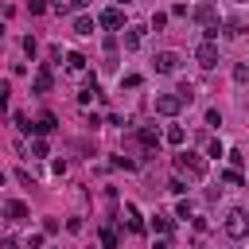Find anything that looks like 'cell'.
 I'll list each match as a JSON object with an SVG mask.
<instances>
[{"label":"cell","mask_w":249,"mask_h":249,"mask_svg":"<svg viewBox=\"0 0 249 249\" xmlns=\"http://www.w3.org/2000/svg\"><path fill=\"white\" fill-rule=\"evenodd\" d=\"M175 167H179V171H187L191 179H202V175H206V160H202V156H195V152H179V156H175Z\"/></svg>","instance_id":"1"},{"label":"cell","mask_w":249,"mask_h":249,"mask_svg":"<svg viewBox=\"0 0 249 249\" xmlns=\"http://www.w3.org/2000/svg\"><path fill=\"white\" fill-rule=\"evenodd\" d=\"M195 62H198L202 70H214V66H218V47H214L210 39H202V43L195 47Z\"/></svg>","instance_id":"2"},{"label":"cell","mask_w":249,"mask_h":249,"mask_svg":"<svg viewBox=\"0 0 249 249\" xmlns=\"http://www.w3.org/2000/svg\"><path fill=\"white\" fill-rule=\"evenodd\" d=\"M226 233L230 237H245L249 233V214L245 210H230L226 214Z\"/></svg>","instance_id":"3"},{"label":"cell","mask_w":249,"mask_h":249,"mask_svg":"<svg viewBox=\"0 0 249 249\" xmlns=\"http://www.w3.org/2000/svg\"><path fill=\"white\" fill-rule=\"evenodd\" d=\"M183 105H187V101L179 97V89H175V93H160V97H156V113H163V117H175Z\"/></svg>","instance_id":"4"},{"label":"cell","mask_w":249,"mask_h":249,"mask_svg":"<svg viewBox=\"0 0 249 249\" xmlns=\"http://www.w3.org/2000/svg\"><path fill=\"white\" fill-rule=\"evenodd\" d=\"M152 62H156V74H175L179 70V54L175 51H160Z\"/></svg>","instance_id":"5"},{"label":"cell","mask_w":249,"mask_h":249,"mask_svg":"<svg viewBox=\"0 0 249 249\" xmlns=\"http://www.w3.org/2000/svg\"><path fill=\"white\" fill-rule=\"evenodd\" d=\"M97 23H101V27H109V31H117V27L124 23V12H121V8H105V12L97 16Z\"/></svg>","instance_id":"6"},{"label":"cell","mask_w":249,"mask_h":249,"mask_svg":"<svg viewBox=\"0 0 249 249\" xmlns=\"http://www.w3.org/2000/svg\"><path fill=\"white\" fill-rule=\"evenodd\" d=\"M195 19H198L202 27H214V19H218V8H214V4H198V8H195Z\"/></svg>","instance_id":"7"},{"label":"cell","mask_w":249,"mask_h":249,"mask_svg":"<svg viewBox=\"0 0 249 249\" xmlns=\"http://www.w3.org/2000/svg\"><path fill=\"white\" fill-rule=\"evenodd\" d=\"M136 140H140L144 148H160V132H156V128H148V124L136 132Z\"/></svg>","instance_id":"8"},{"label":"cell","mask_w":249,"mask_h":249,"mask_svg":"<svg viewBox=\"0 0 249 249\" xmlns=\"http://www.w3.org/2000/svg\"><path fill=\"white\" fill-rule=\"evenodd\" d=\"M4 214H8V222H23V218H27V206H23V202H16V198H12V202H8V206H4Z\"/></svg>","instance_id":"9"},{"label":"cell","mask_w":249,"mask_h":249,"mask_svg":"<svg viewBox=\"0 0 249 249\" xmlns=\"http://www.w3.org/2000/svg\"><path fill=\"white\" fill-rule=\"evenodd\" d=\"M124 226H128L132 233H144V222H140V214H136V206H124Z\"/></svg>","instance_id":"10"},{"label":"cell","mask_w":249,"mask_h":249,"mask_svg":"<svg viewBox=\"0 0 249 249\" xmlns=\"http://www.w3.org/2000/svg\"><path fill=\"white\" fill-rule=\"evenodd\" d=\"M31 86H35V93H47V89H51V70L43 66V70L35 74V82H31Z\"/></svg>","instance_id":"11"},{"label":"cell","mask_w":249,"mask_h":249,"mask_svg":"<svg viewBox=\"0 0 249 249\" xmlns=\"http://www.w3.org/2000/svg\"><path fill=\"white\" fill-rule=\"evenodd\" d=\"M140 39H144V31H140V27H128V31H124V47H128V51H136V47H140Z\"/></svg>","instance_id":"12"},{"label":"cell","mask_w":249,"mask_h":249,"mask_svg":"<svg viewBox=\"0 0 249 249\" xmlns=\"http://www.w3.org/2000/svg\"><path fill=\"white\" fill-rule=\"evenodd\" d=\"M35 132L43 136V132H54V113H43L39 121H35Z\"/></svg>","instance_id":"13"},{"label":"cell","mask_w":249,"mask_h":249,"mask_svg":"<svg viewBox=\"0 0 249 249\" xmlns=\"http://www.w3.org/2000/svg\"><path fill=\"white\" fill-rule=\"evenodd\" d=\"M152 230L156 233H171V218L167 214H152Z\"/></svg>","instance_id":"14"},{"label":"cell","mask_w":249,"mask_h":249,"mask_svg":"<svg viewBox=\"0 0 249 249\" xmlns=\"http://www.w3.org/2000/svg\"><path fill=\"white\" fill-rule=\"evenodd\" d=\"M74 31H78V35H93V19H89V16H78V19H74Z\"/></svg>","instance_id":"15"},{"label":"cell","mask_w":249,"mask_h":249,"mask_svg":"<svg viewBox=\"0 0 249 249\" xmlns=\"http://www.w3.org/2000/svg\"><path fill=\"white\" fill-rule=\"evenodd\" d=\"M163 140H167V144H175V148H179V144H183V128H179V124H171V128H167V132H163Z\"/></svg>","instance_id":"16"},{"label":"cell","mask_w":249,"mask_h":249,"mask_svg":"<svg viewBox=\"0 0 249 249\" xmlns=\"http://www.w3.org/2000/svg\"><path fill=\"white\" fill-rule=\"evenodd\" d=\"M101 245H105V249H117V233H113L109 226H101Z\"/></svg>","instance_id":"17"},{"label":"cell","mask_w":249,"mask_h":249,"mask_svg":"<svg viewBox=\"0 0 249 249\" xmlns=\"http://www.w3.org/2000/svg\"><path fill=\"white\" fill-rule=\"evenodd\" d=\"M66 66L78 74V70H86V58H82V54H66Z\"/></svg>","instance_id":"18"},{"label":"cell","mask_w":249,"mask_h":249,"mask_svg":"<svg viewBox=\"0 0 249 249\" xmlns=\"http://www.w3.org/2000/svg\"><path fill=\"white\" fill-rule=\"evenodd\" d=\"M27 8H31V16H43L51 8V0H27Z\"/></svg>","instance_id":"19"},{"label":"cell","mask_w":249,"mask_h":249,"mask_svg":"<svg viewBox=\"0 0 249 249\" xmlns=\"http://www.w3.org/2000/svg\"><path fill=\"white\" fill-rule=\"evenodd\" d=\"M233 82H249V66H245V62L233 66Z\"/></svg>","instance_id":"20"},{"label":"cell","mask_w":249,"mask_h":249,"mask_svg":"<svg viewBox=\"0 0 249 249\" xmlns=\"http://www.w3.org/2000/svg\"><path fill=\"white\" fill-rule=\"evenodd\" d=\"M113 167H124V171H128V167H136V163H132L128 156H113Z\"/></svg>","instance_id":"21"},{"label":"cell","mask_w":249,"mask_h":249,"mask_svg":"<svg viewBox=\"0 0 249 249\" xmlns=\"http://www.w3.org/2000/svg\"><path fill=\"white\" fill-rule=\"evenodd\" d=\"M222 179H226L230 187H241V175H237V171H222Z\"/></svg>","instance_id":"22"},{"label":"cell","mask_w":249,"mask_h":249,"mask_svg":"<svg viewBox=\"0 0 249 249\" xmlns=\"http://www.w3.org/2000/svg\"><path fill=\"white\" fill-rule=\"evenodd\" d=\"M93 93H97V86H93V89H82V93H78V101H82V105H89V101H93Z\"/></svg>","instance_id":"23"},{"label":"cell","mask_w":249,"mask_h":249,"mask_svg":"<svg viewBox=\"0 0 249 249\" xmlns=\"http://www.w3.org/2000/svg\"><path fill=\"white\" fill-rule=\"evenodd\" d=\"M31 156H47V140H35L31 144Z\"/></svg>","instance_id":"24"},{"label":"cell","mask_w":249,"mask_h":249,"mask_svg":"<svg viewBox=\"0 0 249 249\" xmlns=\"http://www.w3.org/2000/svg\"><path fill=\"white\" fill-rule=\"evenodd\" d=\"M167 191H171V195H183L187 187H183V179H171V183H167Z\"/></svg>","instance_id":"25"},{"label":"cell","mask_w":249,"mask_h":249,"mask_svg":"<svg viewBox=\"0 0 249 249\" xmlns=\"http://www.w3.org/2000/svg\"><path fill=\"white\" fill-rule=\"evenodd\" d=\"M175 218H191V202H179L175 206Z\"/></svg>","instance_id":"26"},{"label":"cell","mask_w":249,"mask_h":249,"mask_svg":"<svg viewBox=\"0 0 249 249\" xmlns=\"http://www.w3.org/2000/svg\"><path fill=\"white\" fill-rule=\"evenodd\" d=\"M27 249H43V237H39V233H35V237H31V241H27Z\"/></svg>","instance_id":"27"},{"label":"cell","mask_w":249,"mask_h":249,"mask_svg":"<svg viewBox=\"0 0 249 249\" xmlns=\"http://www.w3.org/2000/svg\"><path fill=\"white\" fill-rule=\"evenodd\" d=\"M86 4H89V0H70V8H86Z\"/></svg>","instance_id":"28"},{"label":"cell","mask_w":249,"mask_h":249,"mask_svg":"<svg viewBox=\"0 0 249 249\" xmlns=\"http://www.w3.org/2000/svg\"><path fill=\"white\" fill-rule=\"evenodd\" d=\"M0 249H19V245H16V241H12V237H8V241H4V245H0Z\"/></svg>","instance_id":"29"},{"label":"cell","mask_w":249,"mask_h":249,"mask_svg":"<svg viewBox=\"0 0 249 249\" xmlns=\"http://www.w3.org/2000/svg\"><path fill=\"white\" fill-rule=\"evenodd\" d=\"M124 4H136V0H124Z\"/></svg>","instance_id":"30"},{"label":"cell","mask_w":249,"mask_h":249,"mask_svg":"<svg viewBox=\"0 0 249 249\" xmlns=\"http://www.w3.org/2000/svg\"><path fill=\"white\" fill-rule=\"evenodd\" d=\"M237 4H241V0H237Z\"/></svg>","instance_id":"31"}]
</instances>
